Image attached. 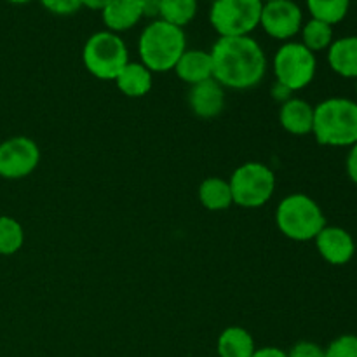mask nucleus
Returning <instances> with one entry per match:
<instances>
[{
  "label": "nucleus",
  "mask_w": 357,
  "mask_h": 357,
  "mask_svg": "<svg viewBox=\"0 0 357 357\" xmlns=\"http://www.w3.org/2000/svg\"><path fill=\"white\" fill-rule=\"evenodd\" d=\"M159 2V20L167 21L174 26L183 28L197 14L199 0H157Z\"/></svg>",
  "instance_id": "20"
},
{
  "label": "nucleus",
  "mask_w": 357,
  "mask_h": 357,
  "mask_svg": "<svg viewBox=\"0 0 357 357\" xmlns=\"http://www.w3.org/2000/svg\"><path fill=\"white\" fill-rule=\"evenodd\" d=\"M328 63L340 77L357 80V35L331 42L328 47Z\"/></svg>",
  "instance_id": "16"
},
{
  "label": "nucleus",
  "mask_w": 357,
  "mask_h": 357,
  "mask_svg": "<svg viewBox=\"0 0 357 357\" xmlns=\"http://www.w3.org/2000/svg\"><path fill=\"white\" fill-rule=\"evenodd\" d=\"M213 79L229 89H251L267 73V56L255 38L220 37L211 51Z\"/></svg>",
  "instance_id": "1"
},
{
  "label": "nucleus",
  "mask_w": 357,
  "mask_h": 357,
  "mask_svg": "<svg viewBox=\"0 0 357 357\" xmlns=\"http://www.w3.org/2000/svg\"><path fill=\"white\" fill-rule=\"evenodd\" d=\"M7 2L17 3V6H20V3H28V2H31V0H7Z\"/></svg>",
  "instance_id": "31"
},
{
  "label": "nucleus",
  "mask_w": 357,
  "mask_h": 357,
  "mask_svg": "<svg viewBox=\"0 0 357 357\" xmlns=\"http://www.w3.org/2000/svg\"><path fill=\"white\" fill-rule=\"evenodd\" d=\"M42 6L58 16H70L82 7L80 0H40Z\"/></svg>",
  "instance_id": "25"
},
{
  "label": "nucleus",
  "mask_w": 357,
  "mask_h": 357,
  "mask_svg": "<svg viewBox=\"0 0 357 357\" xmlns=\"http://www.w3.org/2000/svg\"><path fill=\"white\" fill-rule=\"evenodd\" d=\"M261 0H215L209 21L220 37H248L260 26Z\"/></svg>",
  "instance_id": "7"
},
{
  "label": "nucleus",
  "mask_w": 357,
  "mask_h": 357,
  "mask_svg": "<svg viewBox=\"0 0 357 357\" xmlns=\"http://www.w3.org/2000/svg\"><path fill=\"white\" fill-rule=\"evenodd\" d=\"M349 7L351 0H307V9L312 20L324 21L331 26L345 20Z\"/></svg>",
  "instance_id": "21"
},
{
  "label": "nucleus",
  "mask_w": 357,
  "mask_h": 357,
  "mask_svg": "<svg viewBox=\"0 0 357 357\" xmlns=\"http://www.w3.org/2000/svg\"><path fill=\"white\" fill-rule=\"evenodd\" d=\"M82 61L87 72L101 80H115L129 63L126 42L114 31H96L82 49Z\"/></svg>",
  "instance_id": "5"
},
{
  "label": "nucleus",
  "mask_w": 357,
  "mask_h": 357,
  "mask_svg": "<svg viewBox=\"0 0 357 357\" xmlns=\"http://www.w3.org/2000/svg\"><path fill=\"white\" fill-rule=\"evenodd\" d=\"M251 357H288V352H284L279 347H261L257 349Z\"/></svg>",
  "instance_id": "29"
},
{
  "label": "nucleus",
  "mask_w": 357,
  "mask_h": 357,
  "mask_svg": "<svg viewBox=\"0 0 357 357\" xmlns=\"http://www.w3.org/2000/svg\"><path fill=\"white\" fill-rule=\"evenodd\" d=\"M279 122L289 135H310L314 126V107L300 98H289L286 103L281 105Z\"/></svg>",
  "instance_id": "14"
},
{
  "label": "nucleus",
  "mask_w": 357,
  "mask_h": 357,
  "mask_svg": "<svg viewBox=\"0 0 357 357\" xmlns=\"http://www.w3.org/2000/svg\"><path fill=\"white\" fill-rule=\"evenodd\" d=\"M199 201L208 211H225L234 204L232 188L229 180L209 176L199 185Z\"/></svg>",
  "instance_id": "19"
},
{
  "label": "nucleus",
  "mask_w": 357,
  "mask_h": 357,
  "mask_svg": "<svg viewBox=\"0 0 357 357\" xmlns=\"http://www.w3.org/2000/svg\"><path fill=\"white\" fill-rule=\"evenodd\" d=\"M234 204L241 208L257 209L267 204L275 192V174L261 162H244L237 167L229 180Z\"/></svg>",
  "instance_id": "6"
},
{
  "label": "nucleus",
  "mask_w": 357,
  "mask_h": 357,
  "mask_svg": "<svg viewBox=\"0 0 357 357\" xmlns=\"http://www.w3.org/2000/svg\"><path fill=\"white\" fill-rule=\"evenodd\" d=\"M316 248L321 258L330 265L349 264L356 253V243L351 234L342 227H324L316 239Z\"/></svg>",
  "instance_id": "11"
},
{
  "label": "nucleus",
  "mask_w": 357,
  "mask_h": 357,
  "mask_svg": "<svg viewBox=\"0 0 357 357\" xmlns=\"http://www.w3.org/2000/svg\"><path fill=\"white\" fill-rule=\"evenodd\" d=\"M324 357H357V337L356 335H342L335 338L326 349Z\"/></svg>",
  "instance_id": "24"
},
{
  "label": "nucleus",
  "mask_w": 357,
  "mask_h": 357,
  "mask_svg": "<svg viewBox=\"0 0 357 357\" xmlns=\"http://www.w3.org/2000/svg\"><path fill=\"white\" fill-rule=\"evenodd\" d=\"M40 149L28 136H13L0 143V176L6 180H21L37 169Z\"/></svg>",
  "instance_id": "9"
},
{
  "label": "nucleus",
  "mask_w": 357,
  "mask_h": 357,
  "mask_svg": "<svg viewBox=\"0 0 357 357\" xmlns=\"http://www.w3.org/2000/svg\"><path fill=\"white\" fill-rule=\"evenodd\" d=\"M110 2H112V0H80L82 7H86V9H91V10H100V13Z\"/></svg>",
  "instance_id": "30"
},
{
  "label": "nucleus",
  "mask_w": 357,
  "mask_h": 357,
  "mask_svg": "<svg viewBox=\"0 0 357 357\" xmlns=\"http://www.w3.org/2000/svg\"><path fill=\"white\" fill-rule=\"evenodd\" d=\"M114 82L128 98H142L152 89V72L143 63L129 61Z\"/></svg>",
  "instance_id": "17"
},
{
  "label": "nucleus",
  "mask_w": 357,
  "mask_h": 357,
  "mask_svg": "<svg viewBox=\"0 0 357 357\" xmlns=\"http://www.w3.org/2000/svg\"><path fill=\"white\" fill-rule=\"evenodd\" d=\"M187 51V37L183 28L174 26L164 20H153L146 24L138 40V52L143 65L150 72L174 70L178 59Z\"/></svg>",
  "instance_id": "2"
},
{
  "label": "nucleus",
  "mask_w": 357,
  "mask_h": 357,
  "mask_svg": "<svg viewBox=\"0 0 357 357\" xmlns=\"http://www.w3.org/2000/svg\"><path fill=\"white\" fill-rule=\"evenodd\" d=\"M291 94H293L291 91H289L288 87L282 86V84L275 82L274 86H272V98H274V100H278V101H281V103H286V101L291 98Z\"/></svg>",
  "instance_id": "28"
},
{
  "label": "nucleus",
  "mask_w": 357,
  "mask_h": 357,
  "mask_svg": "<svg viewBox=\"0 0 357 357\" xmlns=\"http://www.w3.org/2000/svg\"><path fill=\"white\" fill-rule=\"evenodd\" d=\"M260 26L275 40H289L303 26V13L293 0H275L261 7Z\"/></svg>",
  "instance_id": "10"
},
{
  "label": "nucleus",
  "mask_w": 357,
  "mask_h": 357,
  "mask_svg": "<svg viewBox=\"0 0 357 357\" xmlns=\"http://www.w3.org/2000/svg\"><path fill=\"white\" fill-rule=\"evenodd\" d=\"M261 2H264V3H267V2H275V0H261Z\"/></svg>",
  "instance_id": "32"
},
{
  "label": "nucleus",
  "mask_w": 357,
  "mask_h": 357,
  "mask_svg": "<svg viewBox=\"0 0 357 357\" xmlns=\"http://www.w3.org/2000/svg\"><path fill=\"white\" fill-rule=\"evenodd\" d=\"M312 135L324 146H352L357 143V101L328 98L314 107Z\"/></svg>",
  "instance_id": "3"
},
{
  "label": "nucleus",
  "mask_w": 357,
  "mask_h": 357,
  "mask_svg": "<svg viewBox=\"0 0 357 357\" xmlns=\"http://www.w3.org/2000/svg\"><path fill=\"white\" fill-rule=\"evenodd\" d=\"M105 26L108 31L121 33V31L131 30L139 23L143 14V0H112L103 10H101Z\"/></svg>",
  "instance_id": "13"
},
{
  "label": "nucleus",
  "mask_w": 357,
  "mask_h": 357,
  "mask_svg": "<svg viewBox=\"0 0 357 357\" xmlns=\"http://www.w3.org/2000/svg\"><path fill=\"white\" fill-rule=\"evenodd\" d=\"M300 33H302V44L314 54L328 49L333 42V26L319 20L307 21Z\"/></svg>",
  "instance_id": "22"
},
{
  "label": "nucleus",
  "mask_w": 357,
  "mask_h": 357,
  "mask_svg": "<svg viewBox=\"0 0 357 357\" xmlns=\"http://www.w3.org/2000/svg\"><path fill=\"white\" fill-rule=\"evenodd\" d=\"M317 59L302 42H286L274 56V75L291 93L303 89L314 80Z\"/></svg>",
  "instance_id": "8"
},
{
  "label": "nucleus",
  "mask_w": 357,
  "mask_h": 357,
  "mask_svg": "<svg viewBox=\"0 0 357 357\" xmlns=\"http://www.w3.org/2000/svg\"><path fill=\"white\" fill-rule=\"evenodd\" d=\"M345 167H347L349 178H351V180L357 185V143L351 146V152H349V155H347Z\"/></svg>",
  "instance_id": "27"
},
{
  "label": "nucleus",
  "mask_w": 357,
  "mask_h": 357,
  "mask_svg": "<svg viewBox=\"0 0 357 357\" xmlns=\"http://www.w3.org/2000/svg\"><path fill=\"white\" fill-rule=\"evenodd\" d=\"M24 244V230L13 216H0V255L10 257Z\"/></svg>",
  "instance_id": "23"
},
{
  "label": "nucleus",
  "mask_w": 357,
  "mask_h": 357,
  "mask_svg": "<svg viewBox=\"0 0 357 357\" xmlns=\"http://www.w3.org/2000/svg\"><path fill=\"white\" fill-rule=\"evenodd\" d=\"M174 72L183 82L190 86L213 79L211 52L202 51V49H187L178 59Z\"/></svg>",
  "instance_id": "15"
},
{
  "label": "nucleus",
  "mask_w": 357,
  "mask_h": 357,
  "mask_svg": "<svg viewBox=\"0 0 357 357\" xmlns=\"http://www.w3.org/2000/svg\"><path fill=\"white\" fill-rule=\"evenodd\" d=\"M216 351H218V357H251L257 347L246 328L229 326L220 333Z\"/></svg>",
  "instance_id": "18"
},
{
  "label": "nucleus",
  "mask_w": 357,
  "mask_h": 357,
  "mask_svg": "<svg viewBox=\"0 0 357 357\" xmlns=\"http://www.w3.org/2000/svg\"><path fill=\"white\" fill-rule=\"evenodd\" d=\"M190 110L201 119H215L225 108V87L220 86L215 79L204 80L188 91Z\"/></svg>",
  "instance_id": "12"
},
{
  "label": "nucleus",
  "mask_w": 357,
  "mask_h": 357,
  "mask_svg": "<svg viewBox=\"0 0 357 357\" xmlns=\"http://www.w3.org/2000/svg\"><path fill=\"white\" fill-rule=\"evenodd\" d=\"M288 357H324V349L314 342L302 340L289 349Z\"/></svg>",
  "instance_id": "26"
},
{
  "label": "nucleus",
  "mask_w": 357,
  "mask_h": 357,
  "mask_svg": "<svg viewBox=\"0 0 357 357\" xmlns=\"http://www.w3.org/2000/svg\"><path fill=\"white\" fill-rule=\"evenodd\" d=\"M356 93H357V84H356Z\"/></svg>",
  "instance_id": "33"
},
{
  "label": "nucleus",
  "mask_w": 357,
  "mask_h": 357,
  "mask_svg": "<svg viewBox=\"0 0 357 357\" xmlns=\"http://www.w3.org/2000/svg\"><path fill=\"white\" fill-rule=\"evenodd\" d=\"M275 225L288 239L307 243L316 239L317 234L326 227V216L312 197L296 192L278 204Z\"/></svg>",
  "instance_id": "4"
}]
</instances>
